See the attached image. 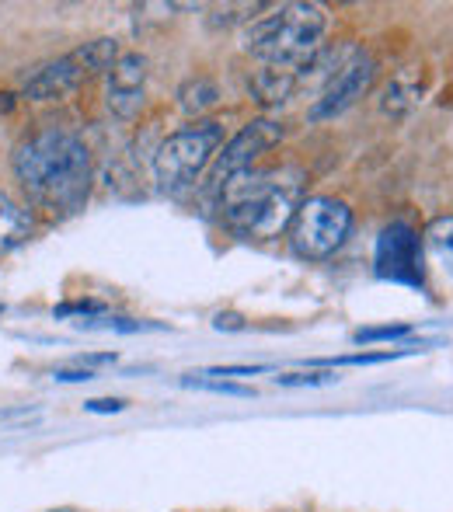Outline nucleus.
<instances>
[{"label": "nucleus", "mask_w": 453, "mask_h": 512, "mask_svg": "<svg viewBox=\"0 0 453 512\" xmlns=\"http://www.w3.org/2000/svg\"><path fill=\"white\" fill-rule=\"evenodd\" d=\"M422 244H426V248L440 258L443 269L453 276V213L429 220V227L422 230Z\"/></svg>", "instance_id": "obj_14"}, {"label": "nucleus", "mask_w": 453, "mask_h": 512, "mask_svg": "<svg viewBox=\"0 0 453 512\" xmlns=\"http://www.w3.org/2000/svg\"><path fill=\"white\" fill-rule=\"evenodd\" d=\"M408 324H380V328H359L352 335L356 345H370V342H394V338H405L408 335Z\"/></svg>", "instance_id": "obj_18"}, {"label": "nucleus", "mask_w": 453, "mask_h": 512, "mask_svg": "<svg viewBox=\"0 0 453 512\" xmlns=\"http://www.w3.org/2000/svg\"><path fill=\"white\" fill-rule=\"evenodd\" d=\"M373 269L380 279L398 286L422 290L426 286V255H422V237L412 223L394 220L380 230L377 251H373Z\"/></svg>", "instance_id": "obj_6"}, {"label": "nucleus", "mask_w": 453, "mask_h": 512, "mask_svg": "<svg viewBox=\"0 0 453 512\" xmlns=\"http://www.w3.org/2000/svg\"><path fill=\"white\" fill-rule=\"evenodd\" d=\"M335 373H279L276 384L279 387H321V384H335Z\"/></svg>", "instance_id": "obj_20"}, {"label": "nucleus", "mask_w": 453, "mask_h": 512, "mask_svg": "<svg viewBox=\"0 0 453 512\" xmlns=\"http://www.w3.org/2000/svg\"><path fill=\"white\" fill-rule=\"evenodd\" d=\"M84 81H88V70L70 53L35 70L25 81V98H32V102H53V98H63V95H70V91H77Z\"/></svg>", "instance_id": "obj_10"}, {"label": "nucleus", "mask_w": 453, "mask_h": 512, "mask_svg": "<svg viewBox=\"0 0 453 512\" xmlns=\"http://www.w3.org/2000/svg\"><path fill=\"white\" fill-rule=\"evenodd\" d=\"M126 408V401L122 398H95V401H84V411H91V415H109V411H122Z\"/></svg>", "instance_id": "obj_23"}, {"label": "nucleus", "mask_w": 453, "mask_h": 512, "mask_svg": "<svg viewBox=\"0 0 453 512\" xmlns=\"http://www.w3.org/2000/svg\"><path fill=\"white\" fill-rule=\"evenodd\" d=\"M290 244L300 258L311 262H325L345 244L352 230V209L342 199L332 196H311L297 206L290 220Z\"/></svg>", "instance_id": "obj_5"}, {"label": "nucleus", "mask_w": 453, "mask_h": 512, "mask_svg": "<svg viewBox=\"0 0 453 512\" xmlns=\"http://www.w3.org/2000/svg\"><path fill=\"white\" fill-rule=\"evenodd\" d=\"M74 56L91 77V74H109L122 53H119V42L115 39H95V42H84L81 49H74Z\"/></svg>", "instance_id": "obj_13"}, {"label": "nucleus", "mask_w": 453, "mask_h": 512, "mask_svg": "<svg viewBox=\"0 0 453 512\" xmlns=\"http://www.w3.org/2000/svg\"><path fill=\"white\" fill-rule=\"evenodd\" d=\"M419 95H422V77L412 74V70H401V74L387 84L384 102H380V105H384L387 115H405L408 108L419 102Z\"/></svg>", "instance_id": "obj_12"}, {"label": "nucleus", "mask_w": 453, "mask_h": 512, "mask_svg": "<svg viewBox=\"0 0 453 512\" xmlns=\"http://www.w3.org/2000/svg\"><path fill=\"white\" fill-rule=\"evenodd\" d=\"M11 108H14V95H0V115L11 112Z\"/></svg>", "instance_id": "obj_25"}, {"label": "nucleus", "mask_w": 453, "mask_h": 512, "mask_svg": "<svg viewBox=\"0 0 453 512\" xmlns=\"http://www.w3.org/2000/svg\"><path fill=\"white\" fill-rule=\"evenodd\" d=\"M185 387H196V391H210V394H230V398H251V387L244 384H230V380H213V377H203V373H189V377H182Z\"/></svg>", "instance_id": "obj_17"}, {"label": "nucleus", "mask_w": 453, "mask_h": 512, "mask_svg": "<svg viewBox=\"0 0 453 512\" xmlns=\"http://www.w3.org/2000/svg\"><path fill=\"white\" fill-rule=\"evenodd\" d=\"M53 380H60V384H88V380H95V373L91 370H81V366H63V370H53Z\"/></svg>", "instance_id": "obj_21"}, {"label": "nucleus", "mask_w": 453, "mask_h": 512, "mask_svg": "<svg viewBox=\"0 0 453 512\" xmlns=\"http://www.w3.org/2000/svg\"><path fill=\"white\" fill-rule=\"evenodd\" d=\"M32 237V216L0 192V251H11Z\"/></svg>", "instance_id": "obj_11"}, {"label": "nucleus", "mask_w": 453, "mask_h": 512, "mask_svg": "<svg viewBox=\"0 0 453 512\" xmlns=\"http://www.w3.org/2000/svg\"><path fill=\"white\" fill-rule=\"evenodd\" d=\"M21 189L49 213H77L91 192V154L74 133L42 129L14 154Z\"/></svg>", "instance_id": "obj_1"}, {"label": "nucleus", "mask_w": 453, "mask_h": 512, "mask_svg": "<svg viewBox=\"0 0 453 512\" xmlns=\"http://www.w3.org/2000/svg\"><path fill=\"white\" fill-rule=\"evenodd\" d=\"M297 88V74L293 70H276V67H265L258 70L255 77V91L265 105H279L290 98V91Z\"/></svg>", "instance_id": "obj_15"}, {"label": "nucleus", "mask_w": 453, "mask_h": 512, "mask_svg": "<svg viewBox=\"0 0 453 512\" xmlns=\"http://www.w3.org/2000/svg\"><path fill=\"white\" fill-rule=\"evenodd\" d=\"M373 77H377L373 56L363 53V49H352V56L339 67V74L328 77L325 91H321V98L311 108V119L321 122V119H335V115L349 112V108L370 91Z\"/></svg>", "instance_id": "obj_7"}, {"label": "nucleus", "mask_w": 453, "mask_h": 512, "mask_svg": "<svg viewBox=\"0 0 453 512\" xmlns=\"http://www.w3.org/2000/svg\"><path fill=\"white\" fill-rule=\"evenodd\" d=\"M279 140H283V126H279V122H272V119L248 122V126H244L241 133H237L234 140H230L227 147L217 154V164H213V182L220 185V182H227L230 175H237V171H248L251 164H255L265 150L276 147Z\"/></svg>", "instance_id": "obj_8"}, {"label": "nucleus", "mask_w": 453, "mask_h": 512, "mask_svg": "<svg viewBox=\"0 0 453 512\" xmlns=\"http://www.w3.org/2000/svg\"><path fill=\"white\" fill-rule=\"evenodd\" d=\"M325 28V7L293 0V4L272 7L269 14H262V18H255L244 28V53L262 60L265 67L300 74L314 60V53H318Z\"/></svg>", "instance_id": "obj_3"}, {"label": "nucleus", "mask_w": 453, "mask_h": 512, "mask_svg": "<svg viewBox=\"0 0 453 512\" xmlns=\"http://www.w3.org/2000/svg\"><path fill=\"white\" fill-rule=\"evenodd\" d=\"M408 349H401V352H356V356H339V359H321L325 366H377V363H391V359H398V356H405Z\"/></svg>", "instance_id": "obj_19"}, {"label": "nucleus", "mask_w": 453, "mask_h": 512, "mask_svg": "<svg viewBox=\"0 0 453 512\" xmlns=\"http://www.w3.org/2000/svg\"><path fill=\"white\" fill-rule=\"evenodd\" d=\"M217 102H220V88L213 81H206V77L189 81L182 91H178V105H182V112L192 115V119H199L203 112H210Z\"/></svg>", "instance_id": "obj_16"}, {"label": "nucleus", "mask_w": 453, "mask_h": 512, "mask_svg": "<svg viewBox=\"0 0 453 512\" xmlns=\"http://www.w3.org/2000/svg\"><path fill=\"white\" fill-rule=\"evenodd\" d=\"M115 352H88V356H77L74 366H81V370H91L95 373V366H112L115 363Z\"/></svg>", "instance_id": "obj_22"}, {"label": "nucleus", "mask_w": 453, "mask_h": 512, "mask_svg": "<svg viewBox=\"0 0 453 512\" xmlns=\"http://www.w3.org/2000/svg\"><path fill=\"white\" fill-rule=\"evenodd\" d=\"M0 314H4V307H0Z\"/></svg>", "instance_id": "obj_26"}, {"label": "nucleus", "mask_w": 453, "mask_h": 512, "mask_svg": "<svg viewBox=\"0 0 453 512\" xmlns=\"http://www.w3.org/2000/svg\"><path fill=\"white\" fill-rule=\"evenodd\" d=\"M147 56L140 53H122L109 70V91H105V102H109L112 115L119 119H136L147 102Z\"/></svg>", "instance_id": "obj_9"}, {"label": "nucleus", "mask_w": 453, "mask_h": 512, "mask_svg": "<svg viewBox=\"0 0 453 512\" xmlns=\"http://www.w3.org/2000/svg\"><path fill=\"white\" fill-rule=\"evenodd\" d=\"M220 140H224V126L213 119L192 122V126L171 133L168 140L157 147L154 154V175L164 192L189 189L217 157Z\"/></svg>", "instance_id": "obj_4"}, {"label": "nucleus", "mask_w": 453, "mask_h": 512, "mask_svg": "<svg viewBox=\"0 0 453 512\" xmlns=\"http://www.w3.org/2000/svg\"><path fill=\"white\" fill-rule=\"evenodd\" d=\"M304 203V175L297 168H248L220 182V209L234 234L276 237L290 227Z\"/></svg>", "instance_id": "obj_2"}, {"label": "nucleus", "mask_w": 453, "mask_h": 512, "mask_svg": "<svg viewBox=\"0 0 453 512\" xmlns=\"http://www.w3.org/2000/svg\"><path fill=\"white\" fill-rule=\"evenodd\" d=\"M213 324H217L220 331H224V328H244L237 314H217V321H213Z\"/></svg>", "instance_id": "obj_24"}]
</instances>
